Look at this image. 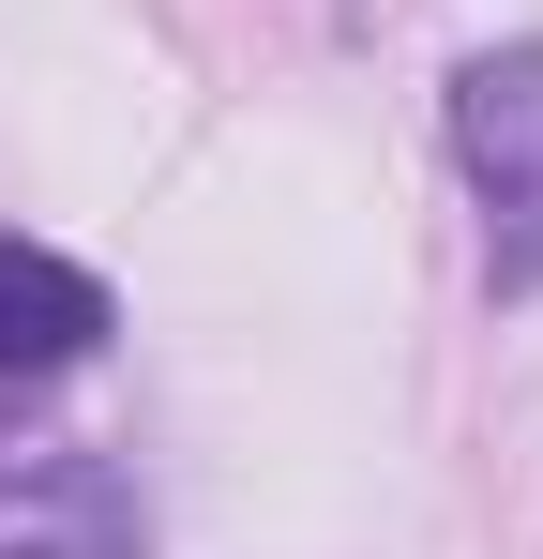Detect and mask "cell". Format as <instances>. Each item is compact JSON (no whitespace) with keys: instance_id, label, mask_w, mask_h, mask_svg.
Segmentation results:
<instances>
[{"instance_id":"6da1fadb","label":"cell","mask_w":543,"mask_h":559,"mask_svg":"<svg viewBox=\"0 0 543 559\" xmlns=\"http://www.w3.org/2000/svg\"><path fill=\"white\" fill-rule=\"evenodd\" d=\"M452 167L483 197V273L543 287V46H468L452 61Z\"/></svg>"},{"instance_id":"3957f363","label":"cell","mask_w":543,"mask_h":559,"mask_svg":"<svg viewBox=\"0 0 543 559\" xmlns=\"http://www.w3.org/2000/svg\"><path fill=\"white\" fill-rule=\"evenodd\" d=\"M90 348H106V273L0 227V378H76Z\"/></svg>"},{"instance_id":"7a4b0ae2","label":"cell","mask_w":543,"mask_h":559,"mask_svg":"<svg viewBox=\"0 0 543 559\" xmlns=\"http://www.w3.org/2000/svg\"><path fill=\"white\" fill-rule=\"evenodd\" d=\"M0 559H152L136 484L90 439H0Z\"/></svg>"}]
</instances>
